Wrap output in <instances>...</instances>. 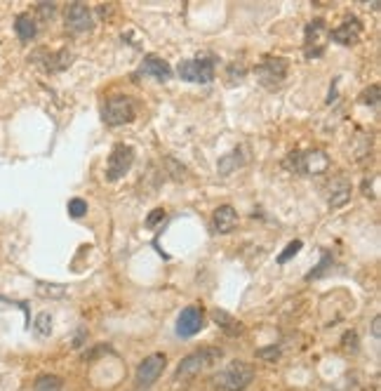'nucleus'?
Instances as JSON below:
<instances>
[{"mask_svg":"<svg viewBox=\"0 0 381 391\" xmlns=\"http://www.w3.org/2000/svg\"><path fill=\"white\" fill-rule=\"evenodd\" d=\"M254 380V368L247 360H231L229 365H224L217 375L212 377V382L224 391H245Z\"/></svg>","mask_w":381,"mask_h":391,"instance_id":"obj_1","label":"nucleus"},{"mask_svg":"<svg viewBox=\"0 0 381 391\" xmlns=\"http://www.w3.org/2000/svg\"><path fill=\"white\" fill-rule=\"evenodd\" d=\"M101 116H104L106 125H111V128L125 125V123H132L134 116H136L132 97H127V94H116V97L106 99Z\"/></svg>","mask_w":381,"mask_h":391,"instance_id":"obj_2","label":"nucleus"},{"mask_svg":"<svg viewBox=\"0 0 381 391\" xmlns=\"http://www.w3.org/2000/svg\"><path fill=\"white\" fill-rule=\"evenodd\" d=\"M222 356H224L222 349H200V351L188 354V356L179 363V368H177V380H186V377L198 375V372L202 368H207V365L219 363Z\"/></svg>","mask_w":381,"mask_h":391,"instance_id":"obj_3","label":"nucleus"},{"mask_svg":"<svg viewBox=\"0 0 381 391\" xmlns=\"http://www.w3.org/2000/svg\"><path fill=\"white\" fill-rule=\"evenodd\" d=\"M287 78V62L283 57H266L257 64V80L266 90H276Z\"/></svg>","mask_w":381,"mask_h":391,"instance_id":"obj_4","label":"nucleus"},{"mask_svg":"<svg viewBox=\"0 0 381 391\" xmlns=\"http://www.w3.org/2000/svg\"><path fill=\"white\" fill-rule=\"evenodd\" d=\"M132 163H134V149L132 146L130 144H116L113 146L109 163H106V177H109V182L123 180V177L130 173Z\"/></svg>","mask_w":381,"mask_h":391,"instance_id":"obj_5","label":"nucleus"},{"mask_svg":"<svg viewBox=\"0 0 381 391\" xmlns=\"http://www.w3.org/2000/svg\"><path fill=\"white\" fill-rule=\"evenodd\" d=\"M165 365H168V356H165V354H151V356H146L139 363V368H136V384L144 389L151 387V384L163 375Z\"/></svg>","mask_w":381,"mask_h":391,"instance_id":"obj_6","label":"nucleus"},{"mask_svg":"<svg viewBox=\"0 0 381 391\" xmlns=\"http://www.w3.org/2000/svg\"><path fill=\"white\" fill-rule=\"evenodd\" d=\"M179 76L188 82H210L214 80L212 59H186L179 64Z\"/></svg>","mask_w":381,"mask_h":391,"instance_id":"obj_7","label":"nucleus"},{"mask_svg":"<svg viewBox=\"0 0 381 391\" xmlns=\"http://www.w3.org/2000/svg\"><path fill=\"white\" fill-rule=\"evenodd\" d=\"M94 26L92 10L85 3H71L67 8V28L73 33H85Z\"/></svg>","mask_w":381,"mask_h":391,"instance_id":"obj_8","label":"nucleus"},{"mask_svg":"<svg viewBox=\"0 0 381 391\" xmlns=\"http://www.w3.org/2000/svg\"><path fill=\"white\" fill-rule=\"evenodd\" d=\"M202 325H205V316H202V309L200 306H186L179 318H177V335L179 337H193L198 335L202 330Z\"/></svg>","mask_w":381,"mask_h":391,"instance_id":"obj_9","label":"nucleus"},{"mask_svg":"<svg viewBox=\"0 0 381 391\" xmlns=\"http://www.w3.org/2000/svg\"><path fill=\"white\" fill-rule=\"evenodd\" d=\"M360 35H362V24L360 19H355V17L344 19L337 28L330 31V38L339 45H355L360 40Z\"/></svg>","mask_w":381,"mask_h":391,"instance_id":"obj_10","label":"nucleus"},{"mask_svg":"<svg viewBox=\"0 0 381 391\" xmlns=\"http://www.w3.org/2000/svg\"><path fill=\"white\" fill-rule=\"evenodd\" d=\"M212 227L217 234H231V231L238 227L236 207H231V205L217 207V210H214V217H212Z\"/></svg>","mask_w":381,"mask_h":391,"instance_id":"obj_11","label":"nucleus"},{"mask_svg":"<svg viewBox=\"0 0 381 391\" xmlns=\"http://www.w3.org/2000/svg\"><path fill=\"white\" fill-rule=\"evenodd\" d=\"M141 73L153 76V78H158V80H163V82L172 78L170 64L165 62V59L156 57V55H146L144 57V64H141Z\"/></svg>","mask_w":381,"mask_h":391,"instance_id":"obj_12","label":"nucleus"},{"mask_svg":"<svg viewBox=\"0 0 381 391\" xmlns=\"http://www.w3.org/2000/svg\"><path fill=\"white\" fill-rule=\"evenodd\" d=\"M327 33V28H325V21L323 19H315V21H311L306 26V50L308 47H318V57L323 55V43H320V38H323V35Z\"/></svg>","mask_w":381,"mask_h":391,"instance_id":"obj_13","label":"nucleus"},{"mask_svg":"<svg viewBox=\"0 0 381 391\" xmlns=\"http://www.w3.org/2000/svg\"><path fill=\"white\" fill-rule=\"evenodd\" d=\"M212 318H214V323H217L226 335H240V333H242V323L236 321V318L231 316V313L217 309V311H212Z\"/></svg>","mask_w":381,"mask_h":391,"instance_id":"obj_14","label":"nucleus"},{"mask_svg":"<svg viewBox=\"0 0 381 391\" xmlns=\"http://www.w3.org/2000/svg\"><path fill=\"white\" fill-rule=\"evenodd\" d=\"M15 31L19 35V40L28 43V40H33L35 33H38V24L31 19V15H19L15 21Z\"/></svg>","mask_w":381,"mask_h":391,"instance_id":"obj_15","label":"nucleus"},{"mask_svg":"<svg viewBox=\"0 0 381 391\" xmlns=\"http://www.w3.org/2000/svg\"><path fill=\"white\" fill-rule=\"evenodd\" d=\"M64 382L57 375H40L33 384V391H62Z\"/></svg>","mask_w":381,"mask_h":391,"instance_id":"obj_16","label":"nucleus"},{"mask_svg":"<svg viewBox=\"0 0 381 391\" xmlns=\"http://www.w3.org/2000/svg\"><path fill=\"white\" fill-rule=\"evenodd\" d=\"M69 215L73 219H80L87 215V200L82 198H71L69 200Z\"/></svg>","mask_w":381,"mask_h":391,"instance_id":"obj_17","label":"nucleus"},{"mask_svg":"<svg viewBox=\"0 0 381 391\" xmlns=\"http://www.w3.org/2000/svg\"><path fill=\"white\" fill-rule=\"evenodd\" d=\"M35 330H38V335H50L52 333V318H50V313H40L38 321H35Z\"/></svg>","mask_w":381,"mask_h":391,"instance_id":"obj_18","label":"nucleus"},{"mask_svg":"<svg viewBox=\"0 0 381 391\" xmlns=\"http://www.w3.org/2000/svg\"><path fill=\"white\" fill-rule=\"evenodd\" d=\"M299 250H301V241H292L290 245L285 247V252L281 254V257H278V262H281V264H287V259L294 257V254L299 252Z\"/></svg>","mask_w":381,"mask_h":391,"instance_id":"obj_19","label":"nucleus"},{"mask_svg":"<svg viewBox=\"0 0 381 391\" xmlns=\"http://www.w3.org/2000/svg\"><path fill=\"white\" fill-rule=\"evenodd\" d=\"M257 356L264 358V360H269V363H276L278 356H281V351H278V347L273 345V347H269V349H259Z\"/></svg>","mask_w":381,"mask_h":391,"instance_id":"obj_20","label":"nucleus"},{"mask_svg":"<svg viewBox=\"0 0 381 391\" xmlns=\"http://www.w3.org/2000/svg\"><path fill=\"white\" fill-rule=\"evenodd\" d=\"M362 102L370 104V106H377L379 104V85H372L370 90L362 92Z\"/></svg>","mask_w":381,"mask_h":391,"instance_id":"obj_21","label":"nucleus"},{"mask_svg":"<svg viewBox=\"0 0 381 391\" xmlns=\"http://www.w3.org/2000/svg\"><path fill=\"white\" fill-rule=\"evenodd\" d=\"M57 12V5L55 3H38V15L43 17V19H52Z\"/></svg>","mask_w":381,"mask_h":391,"instance_id":"obj_22","label":"nucleus"},{"mask_svg":"<svg viewBox=\"0 0 381 391\" xmlns=\"http://www.w3.org/2000/svg\"><path fill=\"white\" fill-rule=\"evenodd\" d=\"M160 219H165V210H163V207H158V210H153L151 215H148V219H146V227H156V224L160 222Z\"/></svg>","mask_w":381,"mask_h":391,"instance_id":"obj_23","label":"nucleus"},{"mask_svg":"<svg viewBox=\"0 0 381 391\" xmlns=\"http://www.w3.org/2000/svg\"><path fill=\"white\" fill-rule=\"evenodd\" d=\"M372 333L379 340V316H374V321H372Z\"/></svg>","mask_w":381,"mask_h":391,"instance_id":"obj_24","label":"nucleus"}]
</instances>
